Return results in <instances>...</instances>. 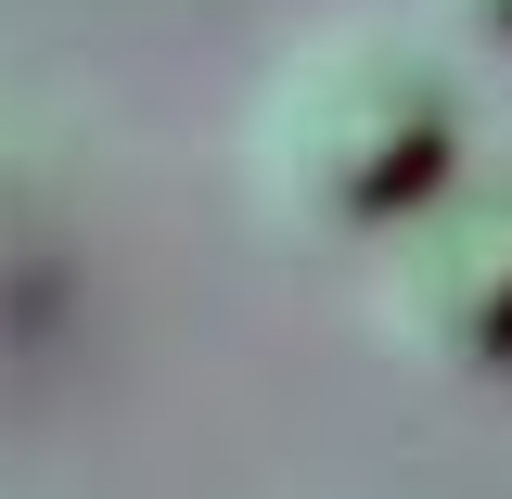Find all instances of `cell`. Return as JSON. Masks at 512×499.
<instances>
[{
    "label": "cell",
    "instance_id": "1",
    "mask_svg": "<svg viewBox=\"0 0 512 499\" xmlns=\"http://www.w3.org/2000/svg\"><path fill=\"white\" fill-rule=\"evenodd\" d=\"M448 167H461V90L384 13H346V26L295 39L269 64V90H256V180L308 231H359L372 244Z\"/></svg>",
    "mask_w": 512,
    "mask_h": 499
},
{
    "label": "cell",
    "instance_id": "2",
    "mask_svg": "<svg viewBox=\"0 0 512 499\" xmlns=\"http://www.w3.org/2000/svg\"><path fill=\"white\" fill-rule=\"evenodd\" d=\"M372 320L436 372H512V167H448L372 231Z\"/></svg>",
    "mask_w": 512,
    "mask_h": 499
},
{
    "label": "cell",
    "instance_id": "3",
    "mask_svg": "<svg viewBox=\"0 0 512 499\" xmlns=\"http://www.w3.org/2000/svg\"><path fill=\"white\" fill-rule=\"evenodd\" d=\"M448 13H461L474 39H500V52H512V0H448Z\"/></svg>",
    "mask_w": 512,
    "mask_h": 499
}]
</instances>
